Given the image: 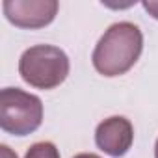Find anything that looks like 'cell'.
Segmentation results:
<instances>
[{"label":"cell","instance_id":"cell-1","mask_svg":"<svg viewBox=\"0 0 158 158\" xmlns=\"http://www.w3.org/2000/svg\"><path fill=\"white\" fill-rule=\"evenodd\" d=\"M143 52V34L138 24L121 21L112 24L97 41L91 61L99 74L114 78L128 73Z\"/></svg>","mask_w":158,"mask_h":158},{"label":"cell","instance_id":"cell-2","mask_svg":"<svg viewBox=\"0 0 158 158\" xmlns=\"http://www.w3.org/2000/svg\"><path fill=\"white\" fill-rule=\"evenodd\" d=\"M69 56L54 45H34L21 54L19 74L35 89H54L69 76Z\"/></svg>","mask_w":158,"mask_h":158},{"label":"cell","instance_id":"cell-3","mask_svg":"<svg viewBox=\"0 0 158 158\" xmlns=\"http://www.w3.org/2000/svg\"><path fill=\"white\" fill-rule=\"evenodd\" d=\"M43 123V102L37 95L19 88L0 91V127L11 136H28Z\"/></svg>","mask_w":158,"mask_h":158},{"label":"cell","instance_id":"cell-4","mask_svg":"<svg viewBox=\"0 0 158 158\" xmlns=\"http://www.w3.org/2000/svg\"><path fill=\"white\" fill-rule=\"evenodd\" d=\"M56 0H4L2 10L6 19L23 30H37L48 26L58 15Z\"/></svg>","mask_w":158,"mask_h":158},{"label":"cell","instance_id":"cell-5","mask_svg":"<svg viewBox=\"0 0 158 158\" xmlns=\"http://www.w3.org/2000/svg\"><path fill=\"white\" fill-rule=\"evenodd\" d=\"M97 147L112 158L125 156L134 143V127L123 115H112L97 125L95 130Z\"/></svg>","mask_w":158,"mask_h":158},{"label":"cell","instance_id":"cell-6","mask_svg":"<svg viewBox=\"0 0 158 158\" xmlns=\"http://www.w3.org/2000/svg\"><path fill=\"white\" fill-rule=\"evenodd\" d=\"M24 158H60V151L52 141H37L26 151Z\"/></svg>","mask_w":158,"mask_h":158},{"label":"cell","instance_id":"cell-7","mask_svg":"<svg viewBox=\"0 0 158 158\" xmlns=\"http://www.w3.org/2000/svg\"><path fill=\"white\" fill-rule=\"evenodd\" d=\"M141 6L145 8V11H147L151 17H154V19L158 21V0H149V2L145 0Z\"/></svg>","mask_w":158,"mask_h":158},{"label":"cell","instance_id":"cell-8","mask_svg":"<svg viewBox=\"0 0 158 158\" xmlns=\"http://www.w3.org/2000/svg\"><path fill=\"white\" fill-rule=\"evenodd\" d=\"M0 152H2V158H17V152H13L8 145H0Z\"/></svg>","mask_w":158,"mask_h":158},{"label":"cell","instance_id":"cell-9","mask_svg":"<svg viewBox=\"0 0 158 158\" xmlns=\"http://www.w3.org/2000/svg\"><path fill=\"white\" fill-rule=\"evenodd\" d=\"M73 158H101V156L93 154V152H80V154H74Z\"/></svg>","mask_w":158,"mask_h":158},{"label":"cell","instance_id":"cell-10","mask_svg":"<svg viewBox=\"0 0 158 158\" xmlns=\"http://www.w3.org/2000/svg\"><path fill=\"white\" fill-rule=\"evenodd\" d=\"M154 158H158V138H156V143H154Z\"/></svg>","mask_w":158,"mask_h":158}]
</instances>
